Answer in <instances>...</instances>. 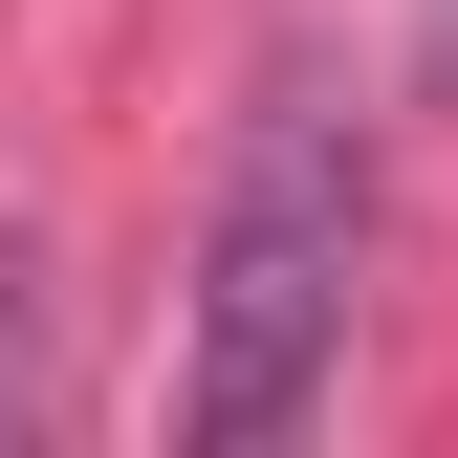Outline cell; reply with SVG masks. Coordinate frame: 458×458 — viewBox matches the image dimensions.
Instances as JSON below:
<instances>
[{
    "label": "cell",
    "instance_id": "cell-2",
    "mask_svg": "<svg viewBox=\"0 0 458 458\" xmlns=\"http://www.w3.org/2000/svg\"><path fill=\"white\" fill-rule=\"evenodd\" d=\"M0 415H44V284L0 262Z\"/></svg>",
    "mask_w": 458,
    "mask_h": 458
},
{
    "label": "cell",
    "instance_id": "cell-1",
    "mask_svg": "<svg viewBox=\"0 0 458 458\" xmlns=\"http://www.w3.org/2000/svg\"><path fill=\"white\" fill-rule=\"evenodd\" d=\"M350 284H371V131H350L327 88H284L262 131H241V175H218V218H197V350H175V415H197L218 458L306 437L327 371H350Z\"/></svg>",
    "mask_w": 458,
    "mask_h": 458
}]
</instances>
